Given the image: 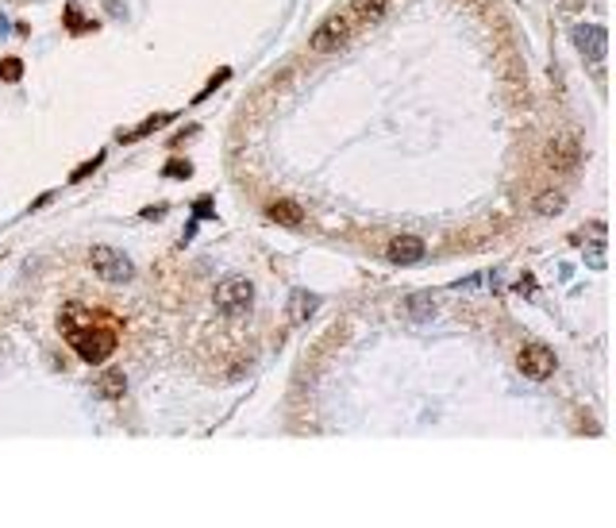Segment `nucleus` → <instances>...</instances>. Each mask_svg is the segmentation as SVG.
Masks as SVG:
<instances>
[{
	"mask_svg": "<svg viewBox=\"0 0 616 528\" xmlns=\"http://www.w3.org/2000/svg\"><path fill=\"white\" fill-rule=\"evenodd\" d=\"M58 328H62L65 340H70V348L77 351L85 362H93V367L96 362H108L112 351L120 348L116 328L101 324L85 305H65V309L58 312Z\"/></svg>",
	"mask_w": 616,
	"mask_h": 528,
	"instance_id": "nucleus-1",
	"label": "nucleus"
},
{
	"mask_svg": "<svg viewBox=\"0 0 616 528\" xmlns=\"http://www.w3.org/2000/svg\"><path fill=\"white\" fill-rule=\"evenodd\" d=\"M89 262H93L96 278H104V282H131V278H135V266H131V259H127V254H120L116 247L96 243L93 251H89Z\"/></svg>",
	"mask_w": 616,
	"mask_h": 528,
	"instance_id": "nucleus-2",
	"label": "nucleus"
},
{
	"mask_svg": "<svg viewBox=\"0 0 616 528\" xmlns=\"http://www.w3.org/2000/svg\"><path fill=\"white\" fill-rule=\"evenodd\" d=\"M251 305H254V286L246 278H224L216 286V309L224 317H243V312H251Z\"/></svg>",
	"mask_w": 616,
	"mask_h": 528,
	"instance_id": "nucleus-3",
	"label": "nucleus"
},
{
	"mask_svg": "<svg viewBox=\"0 0 616 528\" xmlns=\"http://www.w3.org/2000/svg\"><path fill=\"white\" fill-rule=\"evenodd\" d=\"M516 367H520L524 378L543 382V378L555 374V351L547 348V343H524L520 355H516Z\"/></svg>",
	"mask_w": 616,
	"mask_h": 528,
	"instance_id": "nucleus-4",
	"label": "nucleus"
},
{
	"mask_svg": "<svg viewBox=\"0 0 616 528\" xmlns=\"http://www.w3.org/2000/svg\"><path fill=\"white\" fill-rule=\"evenodd\" d=\"M347 39H351V20L347 16H327L324 23H320L316 31H312V39H308V47L316 54H327V51H339V47H347Z\"/></svg>",
	"mask_w": 616,
	"mask_h": 528,
	"instance_id": "nucleus-5",
	"label": "nucleus"
},
{
	"mask_svg": "<svg viewBox=\"0 0 616 528\" xmlns=\"http://www.w3.org/2000/svg\"><path fill=\"white\" fill-rule=\"evenodd\" d=\"M574 47H578V54L586 62H605V51H609V31L601 27V23H582V27L570 31Z\"/></svg>",
	"mask_w": 616,
	"mask_h": 528,
	"instance_id": "nucleus-6",
	"label": "nucleus"
},
{
	"mask_svg": "<svg viewBox=\"0 0 616 528\" xmlns=\"http://www.w3.org/2000/svg\"><path fill=\"white\" fill-rule=\"evenodd\" d=\"M385 259L397 262V266H413V262H420V259H424V239H416V235H401V239H393V243L385 247Z\"/></svg>",
	"mask_w": 616,
	"mask_h": 528,
	"instance_id": "nucleus-7",
	"label": "nucleus"
},
{
	"mask_svg": "<svg viewBox=\"0 0 616 528\" xmlns=\"http://www.w3.org/2000/svg\"><path fill=\"white\" fill-rule=\"evenodd\" d=\"M316 305H320V297H316V293H308V290H293V297H289V324H305L312 312H316Z\"/></svg>",
	"mask_w": 616,
	"mask_h": 528,
	"instance_id": "nucleus-8",
	"label": "nucleus"
},
{
	"mask_svg": "<svg viewBox=\"0 0 616 528\" xmlns=\"http://www.w3.org/2000/svg\"><path fill=\"white\" fill-rule=\"evenodd\" d=\"M266 216L274 220V224L297 228V224H301V216H305V212H301V204H297V201H274V204H270V209H266Z\"/></svg>",
	"mask_w": 616,
	"mask_h": 528,
	"instance_id": "nucleus-9",
	"label": "nucleus"
},
{
	"mask_svg": "<svg viewBox=\"0 0 616 528\" xmlns=\"http://www.w3.org/2000/svg\"><path fill=\"white\" fill-rule=\"evenodd\" d=\"M170 120H174V112H154V116H146L135 131H120V143H135V139H143V135H151V131H158L162 123H170Z\"/></svg>",
	"mask_w": 616,
	"mask_h": 528,
	"instance_id": "nucleus-10",
	"label": "nucleus"
},
{
	"mask_svg": "<svg viewBox=\"0 0 616 528\" xmlns=\"http://www.w3.org/2000/svg\"><path fill=\"white\" fill-rule=\"evenodd\" d=\"M65 27H70V35H93L96 20H85V16L77 12V4H65Z\"/></svg>",
	"mask_w": 616,
	"mask_h": 528,
	"instance_id": "nucleus-11",
	"label": "nucleus"
},
{
	"mask_svg": "<svg viewBox=\"0 0 616 528\" xmlns=\"http://www.w3.org/2000/svg\"><path fill=\"white\" fill-rule=\"evenodd\" d=\"M405 309H408V317H413V320H432L435 317V301H432L428 293H413L405 301Z\"/></svg>",
	"mask_w": 616,
	"mask_h": 528,
	"instance_id": "nucleus-12",
	"label": "nucleus"
},
{
	"mask_svg": "<svg viewBox=\"0 0 616 528\" xmlns=\"http://www.w3.org/2000/svg\"><path fill=\"white\" fill-rule=\"evenodd\" d=\"M123 390H127L123 370H104V378H101V393H104V398L116 401V398H123Z\"/></svg>",
	"mask_w": 616,
	"mask_h": 528,
	"instance_id": "nucleus-13",
	"label": "nucleus"
},
{
	"mask_svg": "<svg viewBox=\"0 0 616 528\" xmlns=\"http://www.w3.org/2000/svg\"><path fill=\"white\" fill-rule=\"evenodd\" d=\"M351 8L363 23H377L385 16V0H351Z\"/></svg>",
	"mask_w": 616,
	"mask_h": 528,
	"instance_id": "nucleus-14",
	"label": "nucleus"
},
{
	"mask_svg": "<svg viewBox=\"0 0 616 528\" xmlns=\"http://www.w3.org/2000/svg\"><path fill=\"white\" fill-rule=\"evenodd\" d=\"M562 204H566V197H562V193H555V189H551V193H543V197L536 201V212H539V216H551V212L562 209Z\"/></svg>",
	"mask_w": 616,
	"mask_h": 528,
	"instance_id": "nucleus-15",
	"label": "nucleus"
},
{
	"mask_svg": "<svg viewBox=\"0 0 616 528\" xmlns=\"http://www.w3.org/2000/svg\"><path fill=\"white\" fill-rule=\"evenodd\" d=\"M20 78H23V62H20V59H4V62H0V81L15 85Z\"/></svg>",
	"mask_w": 616,
	"mask_h": 528,
	"instance_id": "nucleus-16",
	"label": "nucleus"
},
{
	"mask_svg": "<svg viewBox=\"0 0 616 528\" xmlns=\"http://www.w3.org/2000/svg\"><path fill=\"white\" fill-rule=\"evenodd\" d=\"M189 174H193V162H185V159H170L162 166V178H189Z\"/></svg>",
	"mask_w": 616,
	"mask_h": 528,
	"instance_id": "nucleus-17",
	"label": "nucleus"
},
{
	"mask_svg": "<svg viewBox=\"0 0 616 528\" xmlns=\"http://www.w3.org/2000/svg\"><path fill=\"white\" fill-rule=\"evenodd\" d=\"M101 162H104V154H93V159H89V162H81V166H77V170H73V174H70V185H77V181H85V178L93 174L96 166H101Z\"/></svg>",
	"mask_w": 616,
	"mask_h": 528,
	"instance_id": "nucleus-18",
	"label": "nucleus"
},
{
	"mask_svg": "<svg viewBox=\"0 0 616 528\" xmlns=\"http://www.w3.org/2000/svg\"><path fill=\"white\" fill-rule=\"evenodd\" d=\"M558 162H562L566 170H574V166H578V147H574L570 139H562V143H558Z\"/></svg>",
	"mask_w": 616,
	"mask_h": 528,
	"instance_id": "nucleus-19",
	"label": "nucleus"
},
{
	"mask_svg": "<svg viewBox=\"0 0 616 528\" xmlns=\"http://www.w3.org/2000/svg\"><path fill=\"white\" fill-rule=\"evenodd\" d=\"M227 78H232V70H227V66H224V70H216V78H212L208 85H204L201 93H196V101H204L208 93H216V85H220V81H227Z\"/></svg>",
	"mask_w": 616,
	"mask_h": 528,
	"instance_id": "nucleus-20",
	"label": "nucleus"
},
{
	"mask_svg": "<svg viewBox=\"0 0 616 528\" xmlns=\"http://www.w3.org/2000/svg\"><path fill=\"white\" fill-rule=\"evenodd\" d=\"M193 212H196V220H208V212H212V197H201V201L193 204Z\"/></svg>",
	"mask_w": 616,
	"mask_h": 528,
	"instance_id": "nucleus-21",
	"label": "nucleus"
}]
</instances>
